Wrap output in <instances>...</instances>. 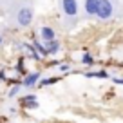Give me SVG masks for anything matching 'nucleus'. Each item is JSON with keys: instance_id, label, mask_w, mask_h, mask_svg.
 <instances>
[{"instance_id": "f257e3e1", "label": "nucleus", "mask_w": 123, "mask_h": 123, "mask_svg": "<svg viewBox=\"0 0 123 123\" xmlns=\"http://www.w3.org/2000/svg\"><path fill=\"white\" fill-rule=\"evenodd\" d=\"M112 11H114V7H112V2L111 0H100V6H98V18L101 20H107L112 16Z\"/></svg>"}, {"instance_id": "f03ea898", "label": "nucleus", "mask_w": 123, "mask_h": 123, "mask_svg": "<svg viewBox=\"0 0 123 123\" xmlns=\"http://www.w3.org/2000/svg\"><path fill=\"white\" fill-rule=\"evenodd\" d=\"M31 20H33V9L31 7H20L18 9V15H16V22L18 25H29Z\"/></svg>"}, {"instance_id": "7ed1b4c3", "label": "nucleus", "mask_w": 123, "mask_h": 123, "mask_svg": "<svg viewBox=\"0 0 123 123\" xmlns=\"http://www.w3.org/2000/svg\"><path fill=\"white\" fill-rule=\"evenodd\" d=\"M62 9L67 16H76L78 13V2L76 0H62Z\"/></svg>"}, {"instance_id": "20e7f679", "label": "nucleus", "mask_w": 123, "mask_h": 123, "mask_svg": "<svg viewBox=\"0 0 123 123\" xmlns=\"http://www.w3.org/2000/svg\"><path fill=\"white\" fill-rule=\"evenodd\" d=\"M98 6H100V0H85V13L87 15H96L98 13Z\"/></svg>"}, {"instance_id": "39448f33", "label": "nucleus", "mask_w": 123, "mask_h": 123, "mask_svg": "<svg viewBox=\"0 0 123 123\" xmlns=\"http://www.w3.org/2000/svg\"><path fill=\"white\" fill-rule=\"evenodd\" d=\"M40 36H42L45 42H49V40H54V36H56V35H54V31L51 29V27L45 25V27H42V29H40Z\"/></svg>"}, {"instance_id": "423d86ee", "label": "nucleus", "mask_w": 123, "mask_h": 123, "mask_svg": "<svg viewBox=\"0 0 123 123\" xmlns=\"http://www.w3.org/2000/svg\"><path fill=\"white\" fill-rule=\"evenodd\" d=\"M40 78V74L38 73H31L29 76H25V80H24V85L25 87H33V85L36 83V80Z\"/></svg>"}, {"instance_id": "0eeeda50", "label": "nucleus", "mask_w": 123, "mask_h": 123, "mask_svg": "<svg viewBox=\"0 0 123 123\" xmlns=\"http://www.w3.org/2000/svg\"><path fill=\"white\" fill-rule=\"evenodd\" d=\"M45 49L49 54H54L58 49H60V43L56 42V40H49V42H45Z\"/></svg>"}, {"instance_id": "6e6552de", "label": "nucleus", "mask_w": 123, "mask_h": 123, "mask_svg": "<svg viewBox=\"0 0 123 123\" xmlns=\"http://www.w3.org/2000/svg\"><path fill=\"white\" fill-rule=\"evenodd\" d=\"M83 62H85V63H89V65H91V63H92V56H91V54H89V53H85V54H83Z\"/></svg>"}, {"instance_id": "1a4fd4ad", "label": "nucleus", "mask_w": 123, "mask_h": 123, "mask_svg": "<svg viewBox=\"0 0 123 123\" xmlns=\"http://www.w3.org/2000/svg\"><path fill=\"white\" fill-rule=\"evenodd\" d=\"M24 103H25L29 109H36V107H38V103H36V101H24Z\"/></svg>"}, {"instance_id": "9d476101", "label": "nucleus", "mask_w": 123, "mask_h": 123, "mask_svg": "<svg viewBox=\"0 0 123 123\" xmlns=\"http://www.w3.org/2000/svg\"><path fill=\"white\" fill-rule=\"evenodd\" d=\"M87 76H100V78H105V76H107V73H103V71H101V73H91V74H87Z\"/></svg>"}, {"instance_id": "9b49d317", "label": "nucleus", "mask_w": 123, "mask_h": 123, "mask_svg": "<svg viewBox=\"0 0 123 123\" xmlns=\"http://www.w3.org/2000/svg\"><path fill=\"white\" fill-rule=\"evenodd\" d=\"M54 81H56V78H47V80L42 81V85H51V83H54Z\"/></svg>"}, {"instance_id": "f8f14e48", "label": "nucleus", "mask_w": 123, "mask_h": 123, "mask_svg": "<svg viewBox=\"0 0 123 123\" xmlns=\"http://www.w3.org/2000/svg\"><path fill=\"white\" fill-rule=\"evenodd\" d=\"M16 92H18V87H13V89H11V92H9V96L13 98V96H15V94H16Z\"/></svg>"}, {"instance_id": "ddd939ff", "label": "nucleus", "mask_w": 123, "mask_h": 123, "mask_svg": "<svg viewBox=\"0 0 123 123\" xmlns=\"http://www.w3.org/2000/svg\"><path fill=\"white\" fill-rule=\"evenodd\" d=\"M112 81H114V83H118V85H123V78H114Z\"/></svg>"}, {"instance_id": "4468645a", "label": "nucleus", "mask_w": 123, "mask_h": 123, "mask_svg": "<svg viewBox=\"0 0 123 123\" xmlns=\"http://www.w3.org/2000/svg\"><path fill=\"white\" fill-rule=\"evenodd\" d=\"M2 78H4V74H2V73H0V80H2Z\"/></svg>"}, {"instance_id": "2eb2a0df", "label": "nucleus", "mask_w": 123, "mask_h": 123, "mask_svg": "<svg viewBox=\"0 0 123 123\" xmlns=\"http://www.w3.org/2000/svg\"><path fill=\"white\" fill-rule=\"evenodd\" d=\"M0 45H2V35H0Z\"/></svg>"}]
</instances>
